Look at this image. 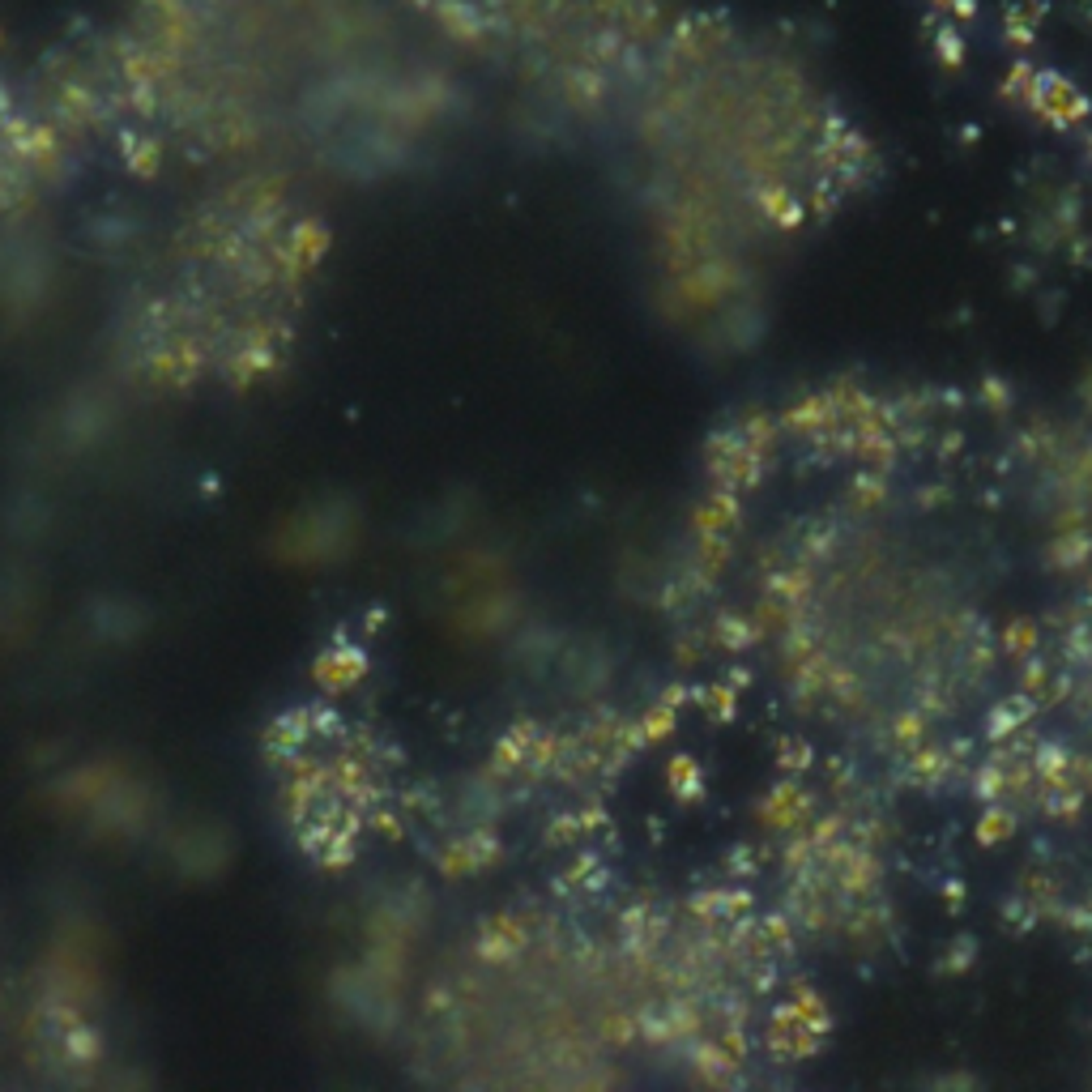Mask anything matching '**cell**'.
<instances>
[{"label": "cell", "mask_w": 1092, "mask_h": 1092, "mask_svg": "<svg viewBox=\"0 0 1092 1092\" xmlns=\"http://www.w3.org/2000/svg\"><path fill=\"white\" fill-rule=\"evenodd\" d=\"M803 517L794 666L803 721L883 760L952 747L990 713V576L930 503L845 495Z\"/></svg>", "instance_id": "6da1fadb"}]
</instances>
